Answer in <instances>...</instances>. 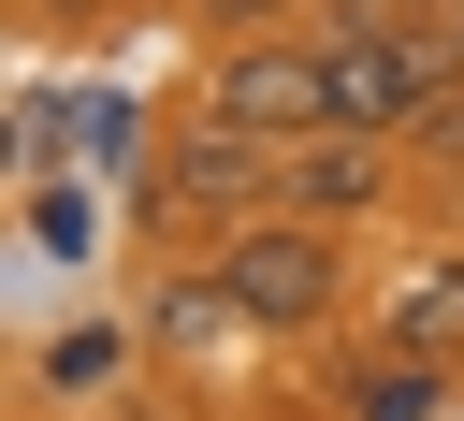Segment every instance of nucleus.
Listing matches in <instances>:
<instances>
[{
    "label": "nucleus",
    "instance_id": "nucleus-1",
    "mask_svg": "<svg viewBox=\"0 0 464 421\" xmlns=\"http://www.w3.org/2000/svg\"><path fill=\"white\" fill-rule=\"evenodd\" d=\"M276 203V145H246V131H218V116H174L160 145H145V189H130V232L160 247V261H218L246 218Z\"/></svg>",
    "mask_w": 464,
    "mask_h": 421
},
{
    "label": "nucleus",
    "instance_id": "nucleus-2",
    "mask_svg": "<svg viewBox=\"0 0 464 421\" xmlns=\"http://www.w3.org/2000/svg\"><path fill=\"white\" fill-rule=\"evenodd\" d=\"M218 276H232L246 334L304 348V334H334V319H348V290H362V232H334V218H290V203H261V218H246V232L218 247Z\"/></svg>",
    "mask_w": 464,
    "mask_h": 421
},
{
    "label": "nucleus",
    "instance_id": "nucleus-3",
    "mask_svg": "<svg viewBox=\"0 0 464 421\" xmlns=\"http://www.w3.org/2000/svg\"><path fill=\"white\" fill-rule=\"evenodd\" d=\"M188 116H218V131H246V145L334 131V58H319V29H232V44H203Z\"/></svg>",
    "mask_w": 464,
    "mask_h": 421
},
{
    "label": "nucleus",
    "instance_id": "nucleus-4",
    "mask_svg": "<svg viewBox=\"0 0 464 421\" xmlns=\"http://www.w3.org/2000/svg\"><path fill=\"white\" fill-rule=\"evenodd\" d=\"M392 189H406V145H362V131H304V145H276V203H290V218L362 232V218H392Z\"/></svg>",
    "mask_w": 464,
    "mask_h": 421
},
{
    "label": "nucleus",
    "instance_id": "nucleus-5",
    "mask_svg": "<svg viewBox=\"0 0 464 421\" xmlns=\"http://www.w3.org/2000/svg\"><path fill=\"white\" fill-rule=\"evenodd\" d=\"M377 334L464 377V247H406V261L377 276Z\"/></svg>",
    "mask_w": 464,
    "mask_h": 421
},
{
    "label": "nucleus",
    "instance_id": "nucleus-6",
    "mask_svg": "<svg viewBox=\"0 0 464 421\" xmlns=\"http://www.w3.org/2000/svg\"><path fill=\"white\" fill-rule=\"evenodd\" d=\"M232 334H246L232 276H218V261H160V305H145V348H160V363H218Z\"/></svg>",
    "mask_w": 464,
    "mask_h": 421
},
{
    "label": "nucleus",
    "instance_id": "nucleus-7",
    "mask_svg": "<svg viewBox=\"0 0 464 421\" xmlns=\"http://www.w3.org/2000/svg\"><path fill=\"white\" fill-rule=\"evenodd\" d=\"M435 406H450V363H420V348H392V334L348 348V421H435Z\"/></svg>",
    "mask_w": 464,
    "mask_h": 421
},
{
    "label": "nucleus",
    "instance_id": "nucleus-8",
    "mask_svg": "<svg viewBox=\"0 0 464 421\" xmlns=\"http://www.w3.org/2000/svg\"><path fill=\"white\" fill-rule=\"evenodd\" d=\"M406 174H435V189H464V87H435V102L406 116Z\"/></svg>",
    "mask_w": 464,
    "mask_h": 421
},
{
    "label": "nucleus",
    "instance_id": "nucleus-9",
    "mask_svg": "<svg viewBox=\"0 0 464 421\" xmlns=\"http://www.w3.org/2000/svg\"><path fill=\"white\" fill-rule=\"evenodd\" d=\"M116 363H130V334H72V348H58V392H102Z\"/></svg>",
    "mask_w": 464,
    "mask_h": 421
},
{
    "label": "nucleus",
    "instance_id": "nucleus-10",
    "mask_svg": "<svg viewBox=\"0 0 464 421\" xmlns=\"http://www.w3.org/2000/svg\"><path fill=\"white\" fill-rule=\"evenodd\" d=\"M203 29L232 44V29H304V0H203Z\"/></svg>",
    "mask_w": 464,
    "mask_h": 421
},
{
    "label": "nucleus",
    "instance_id": "nucleus-11",
    "mask_svg": "<svg viewBox=\"0 0 464 421\" xmlns=\"http://www.w3.org/2000/svg\"><path fill=\"white\" fill-rule=\"evenodd\" d=\"M14 15H29V29H87L102 0H14Z\"/></svg>",
    "mask_w": 464,
    "mask_h": 421
},
{
    "label": "nucleus",
    "instance_id": "nucleus-12",
    "mask_svg": "<svg viewBox=\"0 0 464 421\" xmlns=\"http://www.w3.org/2000/svg\"><path fill=\"white\" fill-rule=\"evenodd\" d=\"M435 15H450V29H464V0H435Z\"/></svg>",
    "mask_w": 464,
    "mask_h": 421
},
{
    "label": "nucleus",
    "instance_id": "nucleus-13",
    "mask_svg": "<svg viewBox=\"0 0 464 421\" xmlns=\"http://www.w3.org/2000/svg\"><path fill=\"white\" fill-rule=\"evenodd\" d=\"M420 15H435V0H420Z\"/></svg>",
    "mask_w": 464,
    "mask_h": 421
}]
</instances>
